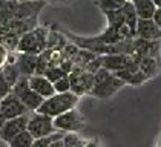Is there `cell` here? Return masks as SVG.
<instances>
[{
  "instance_id": "obj_29",
  "label": "cell",
  "mask_w": 161,
  "mask_h": 147,
  "mask_svg": "<svg viewBox=\"0 0 161 147\" xmlns=\"http://www.w3.org/2000/svg\"><path fill=\"white\" fill-rule=\"evenodd\" d=\"M85 147H101V144L97 138H91V139H85Z\"/></svg>"
},
{
  "instance_id": "obj_30",
  "label": "cell",
  "mask_w": 161,
  "mask_h": 147,
  "mask_svg": "<svg viewBox=\"0 0 161 147\" xmlns=\"http://www.w3.org/2000/svg\"><path fill=\"white\" fill-rule=\"evenodd\" d=\"M153 22L158 24V28H160V31H161V9H157L155 15H153Z\"/></svg>"
},
{
  "instance_id": "obj_15",
  "label": "cell",
  "mask_w": 161,
  "mask_h": 147,
  "mask_svg": "<svg viewBox=\"0 0 161 147\" xmlns=\"http://www.w3.org/2000/svg\"><path fill=\"white\" fill-rule=\"evenodd\" d=\"M134 8L138 15V20H152L155 12H157V6L153 3V0H134Z\"/></svg>"
},
{
  "instance_id": "obj_20",
  "label": "cell",
  "mask_w": 161,
  "mask_h": 147,
  "mask_svg": "<svg viewBox=\"0 0 161 147\" xmlns=\"http://www.w3.org/2000/svg\"><path fill=\"white\" fill-rule=\"evenodd\" d=\"M97 58V55L91 51H86V49H80L77 57L74 60V66H80V68H85L86 64H89L91 61H94Z\"/></svg>"
},
{
  "instance_id": "obj_24",
  "label": "cell",
  "mask_w": 161,
  "mask_h": 147,
  "mask_svg": "<svg viewBox=\"0 0 161 147\" xmlns=\"http://www.w3.org/2000/svg\"><path fill=\"white\" fill-rule=\"evenodd\" d=\"M54 90L55 94H68L71 92V81H69V75L60 78L58 81L54 83Z\"/></svg>"
},
{
  "instance_id": "obj_10",
  "label": "cell",
  "mask_w": 161,
  "mask_h": 147,
  "mask_svg": "<svg viewBox=\"0 0 161 147\" xmlns=\"http://www.w3.org/2000/svg\"><path fill=\"white\" fill-rule=\"evenodd\" d=\"M134 55L161 58V41H147V40L135 38L134 40Z\"/></svg>"
},
{
  "instance_id": "obj_17",
  "label": "cell",
  "mask_w": 161,
  "mask_h": 147,
  "mask_svg": "<svg viewBox=\"0 0 161 147\" xmlns=\"http://www.w3.org/2000/svg\"><path fill=\"white\" fill-rule=\"evenodd\" d=\"M114 77H117L118 80H121L124 84H130V86H141L143 83H146L149 80L147 77L143 75L141 72H129V71L114 72Z\"/></svg>"
},
{
  "instance_id": "obj_23",
  "label": "cell",
  "mask_w": 161,
  "mask_h": 147,
  "mask_svg": "<svg viewBox=\"0 0 161 147\" xmlns=\"http://www.w3.org/2000/svg\"><path fill=\"white\" fill-rule=\"evenodd\" d=\"M124 2H114V0H101V2H95V6L100 8L103 12H109V11H118L121 9Z\"/></svg>"
},
{
  "instance_id": "obj_34",
  "label": "cell",
  "mask_w": 161,
  "mask_h": 147,
  "mask_svg": "<svg viewBox=\"0 0 161 147\" xmlns=\"http://www.w3.org/2000/svg\"><path fill=\"white\" fill-rule=\"evenodd\" d=\"M157 147H161V139H160V143H158V146H157Z\"/></svg>"
},
{
  "instance_id": "obj_5",
  "label": "cell",
  "mask_w": 161,
  "mask_h": 147,
  "mask_svg": "<svg viewBox=\"0 0 161 147\" xmlns=\"http://www.w3.org/2000/svg\"><path fill=\"white\" fill-rule=\"evenodd\" d=\"M15 97L22 101V104L25 106L29 113H34L37 112V109L43 104V98L38 97L37 94L29 87V78L28 77H20L19 81L15 83V86L13 87V92Z\"/></svg>"
},
{
  "instance_id": "obj_3",
  "label": "cell",
  "mask_w": 161,
  "mask_h": 147,
  "mask_svg": "<svg viewBox=\"0 0 161 147\" xmlns=\"http://www.w3.org/2000/svg\"><path fill=\"white\" fill-rule=\"evenodd\" d=\"M123 86L124 83L121 80H118L117 77H114V74L101 68L98 72L94 75V87H92L91 95L94 98L106 100V98L114 97Z\"/></svg>"
},
{
  "instance_id": "obj_31",
  "label": "cell",
  "mask_w": 161,
  "mask_h": 147,
  "mask_svg": "<svg viewBox=\"0 0 161 147\" xmlns=\"http://www.w3.org/2000/svg\"><path fill=\"white\" fill-rule=\"evenodd\" d=\"M49 147H64V144H63V138H60V139H54V141L49 144Z\"/></svg>"
},
{
  "instance_id": "obj_32",
  "label": "cell",
  "mask_w": 161,
  "mask_h": 147,
  "mask_svg": "<svg viewBox=\"0 0 161 147\" xmlns=\"http://www.w3.org/2000/svg\"><path fill=\"white\" fill-rule=\"evenodd\" d=\"M5 118H3V115H2V112H0V130H2V127H3V124H5Z\"/></svg>"
},
{
  "instance_id": "obj_33",
  "label": "cell",
  "mask_w": 161,
  "mask_h": 147,
  "mask_svg": "<svg viewBox=\"0 0 161 147\" xmlns=\"http://www.w3.org/2000/svg\"><path fill=\"white\" fill-rule=\"evenodd\" d=\"M153 3H155L157 9H161V0H153Z\"/></svg>"
},
{
  "instance_id": "obj_28",
  "label": "cell",
  "mask_w": 161,
  "mask_h": 147,
  "mask_svg": "<svg viewBox=\"0 0 161 147\" xmlns=\"http://www.w3.org/2000/svg\"><path fill=\"white\" fill-rule=\"evenodd\" d=\"M8 57H9V51L5 48L3 45H0V69L6 64V61H8Z\"/></svg>"
},
{
  "instance_id": "obj_26",
  "label": "cell",
  "mask_w": 161,
  "mask_h": 147,
  "mask_svg": "<svg viewBox=\"0 0 161 147\" xmlns=\"http://www.w3.org/2000/svg\"><path fill=\"white\" fill-rule=\"evenodd\" d=\"M63 136H64V133H62V132H57V133L51 135V136H48V138L34 139V143L31 144V147H49V144L54 141V139H60V138H63Z\"/></svg>"
},
{
  "instance_id": "obj_14",
  "label": "cell",
  "mask_w": 161,
  "mask_h": 147,
  "mask_svg": "<svg viewBox=\"0 0 161 147\" xmlns=\"http://www.w3.org/2000/svg\"><path fill=\"white\" fill-rule=\"evenodd\" d=\"M15 66L20 72V77H32L36 75V66H37V57L36 55H26L17 52Z\"/></svg>"
},
{
  "instance_id": "obj_27",
  "label": "cell",
  "mask_w": 161,
  "mask_h": 147,
  "mask_svg": "<svg viewBox=\"0 0 161 147\" xmlns=\"http://www.w3.org/2000/svg\"><path fill=\"white\" fill-rule=\"evenodd\" d=\"M13 92V89H11V86L6 83V80H5V77H3V74L0 71V101L3 100V98H6L9 94Z\"/></svg>"
},
{
  "instance_id": "obj_21",
  "label": "cell",
  "mask_w": 161,
  "mask_h": 147,
  "mask_svg": "<svg viewBox=\"0 0 161 147\" xmlns=\"http://www.w3.org/2000/svg\"><path fill=\"white\" fill-rule=\"evenodd\" d=\"M32 143H34V138L31 136V133L28 130H25V132H22L20 135H17L8 146L9 147H31Z\"/></svg>"
},
{
  "instance_id": "obj_9",
  "label": "cell",
  "mask_w": 161,
  "mask_h": 147,
  "mask_svg": "<svg viewBox=\"0 0 161 147\" xmlns=\"http://www.w3.org/2000/svg\"><path fill=\"white\" fill-rule=\"evenodd\" d=\"M0 112H2V115H3V118H5L6 121L29 113L28 109L22 104V101L15 97L14 94H9L6 98H3V100L0 101Z\"/></svg>"
},
{
  "instance_id": "obj_19",
  "label": "cell",
  "mask_w": 161,
  "mask_h": 147,
  "mask_svg": "<svg viewBox=\"0 0 161 147\" xmlns=\"http://www.w3.org/2000/svg\"><path fill=\"white\" fill-rule=\"evenodd\" d=\"M0 71H2V74H3L6 83L11 86V89H13L14 86H15V83L19 81V78H20V72H19L17 66H15V64H8V63H6Z\"/></svg>"
},
{
  "instance_id": "obj_11",
  "label": "cell",
  "mask_w": 161,
  "mask_h": 147,
  "mask_svg": "<svg viewBox=\"0 0 161 147\" xmlns=\"http://www.w3.org/2000/svg\"><path fill=\"white\" fill-rule=\"evenodd\" d=\"M136 38L147 41H161V31L158 24L152 20H138L136 23Z\"/></svg>"
},
{
  "instance_id": "obj_6",
  "label": "cell",
  "mask_w": 161,
  "mask_h": 147,
  "mask_svg": "<svg viewBox=\"0 0 161 147\" xmlns=\"http://www.w3.org/2000/svg\"><path fill=\"white\" fill-rule=\"evenodd\" d=\"M69 81H71V92L78 98L91 95L92 87H94V75L89 74L85 68L74 66L72 72L69 74Z\"/></svg>"
},
{
  "instance_id": "obj_25",
  "label": "cell",
  "mask_w": 161,
  "mask_h": 147,
  "mask_svg": "<svg viewBox=\"0 0 161 147\" xmlns=\"http://www.w3.org/2000/svg\"><path fill=\"white\" fill-rule=\"evenodd\" d=\"M43 77H46L51 83L54 84V83H55V81H58L60 78L66 77V74L63 72L58 66H54V68H48V71L45 72V75H43Z\"/></svg>"
},
{
  "instance_id": "obj_2",
  "label": "cell",
  "mask_w": 161,
  "mask_h": 147,
  "mask_svg": "<svg viewBox=\"0 0 161 147\" xmlns=\"http://www.w3.org/2000/svg\"><path fill=\"white\" fill-rule=\"evenodd\" d=\"M80 98L74 95L72 92H68V94H55L51 98L45 100L43 104L37 109V113L42 115H46L49 118H57L60 117L62 113L68 112V110H72L77 107Z\"/></svg>"
},
{
  "instance_id": "obj_13",
  "label": "cell",
  "mask_w": 161,
  "mask_h": 147,
  "mask_svg": "<svg viewBox=\"0 0 161 147\" xmlns=\"http://www.w3.org/2000/svg\"><path fill=\"white\" fill-rule=\"evenodd\" d=\"M134 55V54H132ZM136 64H138V71L146 75L149 80L157 77L161 71V58H150V57H136L134 55Z\"/></svg>"
},
{
  "instance_id": "obj_22",
  "label": "cell",
  "mask_w": 161,
  "mask_h": 147,
  "mask_svg": "<svg viewBox=\"0 0 161 147\" xmlns=\"http://www.w3.org/2000/svg\"><path fill=\"white\" fill-rule=\"evenodd\" d=\"M63 144L64 147H85V139L78 133H64Z\"/></svg>"
},
{
  "instance_id": "obj_16",
  "label": "cell",
  "mask_w": 161,
  "mask_h": 147,
  "mask_svg": "<svg viewBox=\"0 0 161 147\" xmlns=\"http://www.w3.org/2000/svg\"><path fill=\"white\" fill-rule=\"evenodd\" d=\"M120 12H121V15H123L124 24H126V26L135 34L136 23H138V15H136V12H135L134 3H132V2H124L123 6H121V9H120Z\"/></svg>"
},
{
  "instance_id": "obj_4",
  "label": "cell",
  "mask_w": 161,
  "mask_h": 147,
  "mask_svg": "<svg viewBox=\"0 0 161 147\" xmlns=\"http://www.w3.org/2000/svg\"><path fill=\"white\" fill-rule=\"evenodd\" d=\"M54 127L57 132H62V133H78L80 130L86 127V118L75 107L54 118Z\"/></svg>"
},
{
  "instance_id": "obj_7",
  "label": "cell",
  "mask_w": 161,
  "mask_h": 147,
  "mask_svg": "<svg viewBox=\"0 0 161 147\" xmlns=\"http://www.w3.org/2000/svg\"><path fill=\"white\" fill-rule=\"evenodd\" d=\"M31 136L34 139H40V138H48L51 135L57 133L55 127H54V120L46 117V115H42V113H31L29 117V122H28V129H26Z\"/></svg>"
},
{
  "instance_id": "obj_1",
  "label": "cell",
  "mask_w": 161,
  "mask_h": 147,
  "mask_svg": "<svg viewBox=\"0 0 161 147\" xmlns=\"http://www.w3.org/2000/svg\"><path fill=\"white\" fill-rule=\"evenodd\" d=\"M48 37H49V28L48 26H37L36 29H32V31H29L20 37L15 52L37 57L43 51H46Z\"/></svg>"
},
{
  "instance_id": "obj_8",
  "label": "cell",
  "mask_w": 161,
  "mask_h": 147,
  "mask_svg": "<svg viewBox=\"0 0 161 147\" xmlns=\"http://www.w3.org/2000/svg\"><path fill=\"white\" fill-rule=\"evenodd\" d=\"M29 117H31V113H26L23 117H19V118L5 121L2 130H0V139H2L3 143L9 144L17 135H20L22 132H25L26 129H28Z\"/></svg>"
},
{
  "instance_id": "obj_18",
  "label": "cell",
  "mask_w": 161,
  "mask_h": 147,
  "mask_svg": "<svg viewBox=\"0 0 161 147\" xmlns=\"http://www.w3.org/2000/svg\"><path fill=\"white\" fill-rule=\"evenodd\" d=\"M68 45V38L63 32L57 29H49V37H48V46L46 49L51 51H63V48Z\"/></svg>"
},
{
  "instance_id": "obj_12",
  "label": "cell",
  "mask_w": 161,
  "mask_h": 147,
  "mask_svg": "<svg viewBox=\"0 0 161 147\" xmlns=\"http://www.w3.org/2000/svg\"><path fill=\"white\" fill-rule=\"evenodd\" d=\"M29 87L43 100H48L52 95H55L54 84L43 75H32V77H29Z\"/></svg>"
}]
</instances>
